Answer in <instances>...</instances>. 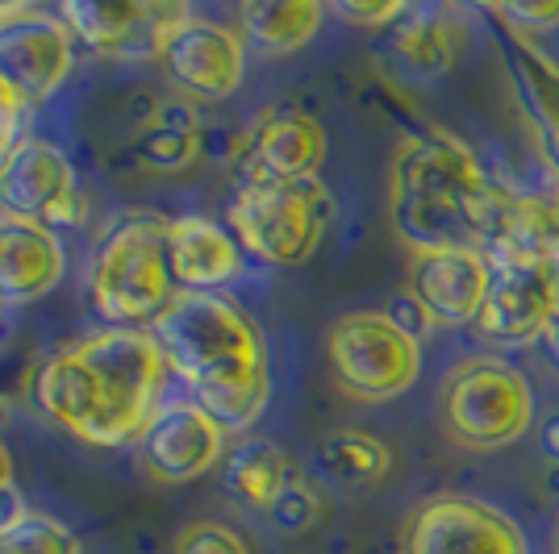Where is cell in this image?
Listing matches in <instances>:
<instances>
[{
  "instance_id": "1",
  "label": "cell",
  "mask_w": 559,
  "mask_h": 554,
  "mask_svg": "<svg viewBox=\"0 0 559 554\" xmlns=\"http://www.w3.org/2000/svg\"><path fill=\"white\" fill-rule=\"evenodd\" d=\"M167 359L151 329H96L34 368V405L84 446H126L164 409Z\"/></svg>"
},
{
  "instance_id": "2",
  "label": "cell",
  "mask_w": 559,
  "mask_h": 554,
  "mask_svg": "<svg viewBox=\"0 0 559 554\" xmlns=\"http://www.w3.org/2000/svg\"><path fill=\"white\" fill-rule=\"evenodd\" d=\"M164 350L167 371L188 388V400L201 405L226 434H247L267 396V342L255 317L226 292H176V301L151 325Z\"/></svg>"
},
{
  "instance_id": "3",
  "label": "cell",
  "mask_w": 559,
  "mask_h": 554,
  "mask_svg": "<svg viewBox=\"0 0 559 554\" xmlns=\"http://www.w3.org/2000/svg\"><path fill=\"white\" fill-rule=\"evenodd\" d=\"M501 184L472 146L443 130L396 142L389 162V221L414 254L485 251L492 246Z\"/></svg>"
},
{
  "instance_id": "4",
  "label": "cell",
  "mask_w": 559,
  "mask_h": 554,
  "mask_svg": "<svg viewBox=\"0 0 559 554\" xmlns=\"http://www.w3.org/2000/svg\"><path fill=\"white\" fill-rule=\"evenodd\" d=\"M176 292L164 217H126L100 238L88 267V301L109 329H151Z\"/></svg>"
},
{
  "instance_id": "5",
  "label": "cell",
  "mask_w": 559,
  "mask_h": 554,
  "mask_svg": "<svg viewBox=\"0 0 559 554\" xmlns=\"http://www.w3.org/2000/svg\"><path fill=\"white\" fill-rule=\"evenodd\" d=\"M326 368L338 393L384 405L418 384L421 347L409 325L384 309H355L326 329Z\"/></svg>"
},
{
  "instance_id": "6",
  "label": "cell",
  "mask_w": 559,
  "mask_h": 554,
  "mask_svg": "<svg viewBox=\"0 0 559 554\" xmlns=\"http://www.w3.org/2000/svg\"><path fill=\"white\" fill-rule=\"evenodd\" d=\"M230 233L267 267H301L322 251L334 201L322 180L305 184H247L230 201Z\"/></svg>"
},
{
  "instance_id": "7",
  "label": "cell",
  "mask_w": 559,
  "mask_h": 554,
  "mask_svg": "<svg viewBox=\"0 0 559 554\" xmlns=\"http://www.w3.org/2000/svg\"><path fill=\"white\" fill-rule=\"evenodd\" d=\"M443 425L467 450H506L535 425V388L506 359H464L443 384Z\"/></svg>"
},
{
  "instance_id": "8",
  "label": "cell",
  "mask_w": 559,
  "mask_h": 554,
  "mask_svg": "<svg viewBox=\"0 0 559 554\" xmlns=\"http://www.w3.org/2000/svg\"><path fill=\"white\" fill-rule=\"evenodd\" d=\"M559 304V258L518 246L489 251V292L476 329L497 347L538 342Z\"/></svg>"
},
{
  "instance_id": "9",
  "label": "cell",
  "mask_w": 559,
  "mask_h": 554,
  "mask_svg": "<svg viewBox=\"0 0 559 554\" xmlns=\"http://www.w3.org/2000/svg\"><path fill=\"white\" fill-rule=\"evenodd\" d=\"M326 130L322 121L293 105H272L234 142V176L247 184H305L318 180L326 162Z\"/></svg>"
},
{
  "instance_id": "10",
  "label": "cell",
  "mask_w": 559,
  "mask_h": 554,
  "mask_svg": "<svg viewBox=\"0 0 559 554\" xmlns=\"http://www.w3.org/2000/svg\"><path fill=\"white\" fill-rule=\"evenodd\" d=\"M0 213L47 230H71L84 221V196L71 159L47 138L25 134L0 167Z\"/></svg>"
},
{
  "instance_id": "11",
  "label": "cell",
  "mask_w": 559,
  "mask_h": 554,
  "mask_svg": "<svg viewBox=\"0 0 559 554\" xmlns=\"http://www.w3.org/2000/svg\"><path fill=\"white\" fill-rule=\"evenodd\" d=\"M159 63L176 96L192 105H222L247 80V43L234 25L188 17L167 34Z\"/></svg>"
},
{
  "instance_id": "12",
  "label": "cell",
  "mask_w": 559,
  "mask_h": 554,
  "mask_svg": "<svg viewBox=\"0 0 559 554\" xmlns=\"http://www.w3.org/2000/svg\"><path fill=\"white\" fill-rule=\"evenodd\" d=\"M75 68V38L59 13L22 4L0 22V80L29 105H47Z\"/></svg>"
},
{
  "instance_id": "13",
  "label": "cell",
  "mask_w": 559,
  "mask_h": 554,
  "mask_svg": "<svg viewBox=\"0 0 559 554\" xmlns=\"http://www.w3.org/2000/svg\"><path fill=\"white\" fill-rule=\"evenodd\" d=\"M405 554H531V546L501 508L472 496H435L409 517Z\"/></svg>"
},
{
  "instance_id": "14",
  "label": "cell",
  "mask_w": 559,
  "mask_h": 554,
  "mask_svg": "<svg viewBox=\"0 0 559 554\" xmlns=\"http://www.w3.org/2000/svg\"><path fill=\"white\" fill-rule=\"evenodd\" d=\"M226 430L192 400H167L139 438L142 462L159 484H192L226 459Z\"/></svg>"
},
{
  "instance_id": "15",
  "label": "cell",
  "mask_w": 559,
  "mask_h": 554,
  "mask_svg": "<svg viewBox=\"0 0 559 554\" xmlns=\"http://www.w3.org/2000/svg\"><path fill=\"white\" fill-rule=\"evenodd\" d=\"M489 292V254L485 251H435L409 258L405 297L426 325L455 329L476 325Z\"/></svg>"
},
{
  "instance_id": "16",
  "label": "cell",
  "mask_w": 559,
  "mask_h": 554,
  "mask_svg": "<svg viewBox=\"0 0 559 554\" xmlns=\"http://www.w3.org/2000/svg\"><path fill=\"white\" fill-rule=\"evenodd\" d=\"M63 25L75 43L96 55L114 59H159L167 34L188 22L185 4H93V0H68L59 9Z\"/></svg>"
},
{
  "instance_id": "17",
  "label": "cell",
  "mask_w": 559,
  "mask_h": 554,
  "mask_svg": "<svg viewBox=\"0 0 559 554\" xmlns=\"http://www.w3.org/2000/svg\"><path fill=\"white\" fill-rule=\"evenodd\" d=\"M167 267L180 292H222L242 276L247 251L213 217L188 213L167 221Z\"/></svg>"
},
{
  "instance_id": "18",
  "label": "cell",
  "mask_w": 559,
  "mask_h": 554,
  "mask_svg": "<svg viewBox=\"0 0 559 554\" xmlns=\"http://www.w3.org/2000/svg\"><path fill=\"white\" fill-rule=\"evenodd\" d=\"M68 251L59 230L0 213V304H34L59 288Z\"/></svg>"
},
{
  "instance_id": "19",
  "label": "cell",
  "mask_w": 559,
  "mask_h": 554,
  "mask_svg": "<svg viewBox=\"0 0 559 554\" xmlns=\"http://www.w3.org/2000/svg\"><path fill=\"white\" fill-rule=\"evenodd\" d=\"M201 146H205V125L197 105L185 96H159L151 109H142L139 125L130 134V150L142 162V171H155V176H176L188 171L192 162L201 159Z\"/></svg>"
},
{
  "instance_id": "20",
  "label": "cell",
  "mask_w": 559,
  "mask_h": 554,
  "mask_svg": "<svg viewBox=\"0 0 559 554\" xmlns=\"http://www.w3.org/2000/svg\"><path fill=\"white\" fill-rule=\"evenodd\" d=\"M506 47H510V80L535 130V142L559 171V63L543 55L526 34L513 29H506Z\"/></svg>"
},
{
  "instance_id": "21",
  "label": "cell",
  "mask_w": 559,
  "mask_h": 554,
  "mask_svg": "<svg viewBox=\"0 0 559 554\" xmlns=\"http://www.w3.org/2000/svg\"><path fill=\"white\" fill-rule=\"evenodd\" d=\"M326 9L318 0H247L238 9V34L259 55H293L318 38Z\"/></svg>"
},
{
  "instance_id": "22",
  "label": "cell",
  "mask_w": 559,
  "mask_h": 554,
  "mask_svg": "<svg viewBox=\"0 0 559 554\" xmlns=\"http://www.w3.org/2000/svg\"><path fill=\"white\" fill-rule=\"evenodd\" d=\"M293 480H297L293 462L276 442L247 438L226 455V484L242 505L255 508V513H272V505L284 496V487Z\"/></svg>"
},
{
  "instance_id": "23",
  "label": "cell",
  "mask_w": 559,
  "mask_h": 554,
  "mask_svg": "<svg viewBox=\"0 0 559 554\" xmlns=\"http://www.w3.org/2000/svg\"><path fill=\"white\" fill-rule=\"evenodd\" d=\"M318 467L338 487H376L393 471V450L384 438L347 425V430L326 434V442L318 446Z\"/></svg>"
},
{
  "instance_id": "24",
  "label": "cell",
  "mask_w": 559,
  "mask_h": 554,
  "mask_svg": "<svg viewBox=\"0 0 559 554\" xmlns=\"http://www.w3.org/2000/svg\"><path fill=\"white\" fill-rule=\"evenodd\" d=\"M393 50L421 75H443L460 55V25L447 9H409L393 29Z\"/></svg>"
},
{
  "instance_id": "25",
  "label": "cell",
  "mask_w": 559,
  "mask_h": 554,
  "mask_svg": "<svg viewBox=\"0 0 559 554\" xmlns=\"http://www.w3.org/2000/svg\"><path fill=\"white\" fill-rule=\"evenodd\" d=\"M0 554H84V546L59 517L25 508L0 521Z\"/></svg>"
},
{
  "instance_id": "26",
  "label": "cell",
  "mask_w": 559,
  "mask_h": 554,
  "mask_svg": "<svg viewBox=\"0 0 559 554\" xmlns=\"http://www.w3.org/2000/svg\"><path fill=\"white\" fill-rule=\"evenodd\" d=\"M267 521L276 526L280 533H288V538H297V533H309L318 521H322V496H318V487L305 484L301 475L293 480V484L284 487V496H280L272 513H267Z\"/></svg>"
},
{
  "instance_id": "27",
  "label": "cell",
  "mask_w": 559,
  "mask_h": 554,
  "mask_svg": "<svg viewBox=\"0 0 559 554\" xmlns=\"http://www.w3.org/2000/svg\"><path fill=\"white\" fill-rule=\"evenodd\" d=\"M171 554H251L247 538L226 526V521H213V517H201V521H188Z\"/></svg>"
},
{
  "instance_id": "28",
  "label": "cell",
  "mask_w": 559,
  "mask_h": 554,
  "mask_svg": "<svg viewBox=\"0 0 559 554\" xmlns=\"http://www.w3.org/2000/svg\"><path fill=\"white\" fill-rule=\"evenodd\" d=\"M330 13H334L338 22L355 25V29H396V25L405 22L409 4H401V0H376V4L334 0V4H330Z\"/></svg>"
},
{
  "instance_id": "29",
  "label": "cell",
  "mask_w": 559,
  "mask_h": 554,
  "mask_svg": "<svg viewBox=\"0 0 559 554\" xmlns=\"http://www.w3.org/2000/svg\"><path fill=\"white\" fill-rule=\"evenodd\" d=\"M492 17H501L513 34H556L559 29V0L547 4H492Z\"/></svg>"
},
{
  "instance_id": "30",
  "label": "cell",
  "mask_w": 559,
  "mask_h": 554,
  "mask_svg": "<svg viewBox=\"0 0 559 554\" xmlns=\"http://www.w3.org/2000/svg\"><path fill=\"white\" fill-rule=\"evenodd\" d=\"M22 125H25V100L0 80V167L13 155V146L25 138Z\"/></svg>"
},
{
  "instance_id": "31",
  "label": "cell",
  "mask_w": 559,
  "mask_h": 554,
  "mask_svg": "<svg viewBox=\"0 0 559 554\" xmlns=\"http://www.w3.org/2000/svg\"><path fill=\"white\" fill-rule=\"evenodd\" d=\"M538 455L559 467V409L538 421Z\"/></svg>"
},
{
  "instance_id": "32",
  "label": "cell",
  "mask_w": 559,
  "mask_h": 554,
  "mask_svg": "<svg viewBox=\"0 0 559 554\" xmlns=\"http://www.w3.org/2000/svg\"><path fill=\"white\" fill-rule=\"evenodd\" d=\"M543 347H547V354L559 363V304H556V313H551V322H547V329H543V338H538Z\"/></svg>"
},
{
  "instance_id": "33",
  "label": "cell",
  "mask_w": 559,
  "mask_h": 554,
  "mask_svg": "<svg viewBox=\"0 0 559 554\" xmlns=\"http://www.w3.org/2000/svg\"><path fill=\"white\" fill-rule=\"evenodd\" d=\"M9 492H13V455L0 442V496H9Z\"/></svg>"
},
{
  "instance_id": "34",
  "label": "cell",
  "mask_w": 559,
  "mask_h": 554,
  "mask_svg": "<svg viewBox=\"0 0 559 554\" xmlns=\"http://www.w3.org/2000/svg\"><path fill=\"white\" fill-rule=\"evenodd\" d=\"M556 551H559V526H556Z\"/></svg>"
}]
</instances>
